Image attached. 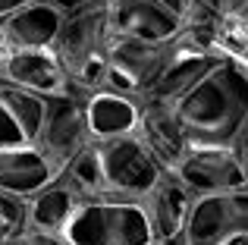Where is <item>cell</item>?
<instances>
[{
	"mask_svg": "<svg viewBox=\"0 0 248 245\" xmlns=\"http://www.w3.org/2000/svg\"><path fill=\"white\" fill-rule=\"evenodd\" d=\"M192 145H232L248 120V66L226 57L182 101H176Z\"/></svg>",
	"mask_w": 248,
	"mask_h": 245,
	"instance_id": "obj_1",
	"label": "cell"
},
{
	"mask_svg": "<svg viewBox=\"0 0 248 245\" xmlns=\"http://www.w3.org/2000/svg\"><path fill=\"white\" fill-rule=\"evenodd\" d=\"M63 239L69 245H157L145 204L126 198L82 201Z\"/></svg>",
	"mask_w": 248,
	"mask_h": 245,
	"instance_id": "obj_2",
	"label": "cell"
},
{
	"mask_svg": "<svg viewBox=\"0 0 248 245\" xmlns=\"http://www.w3.org/2000/svg\"><path fill=\"white\" fill-rule=\"evenodd\" d=\"M104 160V176H107V198H126V201H141L167 170L151 154V148L141 141L139 132L123 135V138L97 141Z\"/></svg>",
	"mask_w": 248,
	"mask_h": 245,
	"instance_id": "obj_3",
	"label": "cell"
},
{
	"mask_svg": "<svg viewBox=\"0 0 248 245\" xmlns=\"http://www.w3.org/2000/svg\"><path fill=\"white\" fill-rule=\"evenodd\" d=\"M186 245H248V185L230 192L195 195Z\"/></svg>",
	"mask_w": 248,
	"mask_h": 245,
	"instance_id": "obj_4",
	"label": "cell"
},
{
	"mask_svg": "<svg viewBox=\"0 0 248 245\" xmlns=\"http://www.w3.org/2000/svg\"><path fill=\"white\" fill-rule=\"evenodd\" d=\"M170 60V41L154 44L141 38L110 35L107 41V88L145 98Z\"/></svg>",
	"mask_w": 248,
	"mask_h": 245,
	"instance_id": "obj_5",
	"label": "cell"
},
{
	"mask_svg": "<svg viewBox=\"0 0 248 245\" xmlns=\"http://www.w3.org/2000/svg\"><path fill=\"white\" fill-rule=\"evenodd\" d=\"M188 0H107L110 35L167 44L186 25Z\"/></svg>",
	"mask_w": 248,
	"mask_h": 245,
	"instance_id": "obj_6",
	"label": "cell"
},
{
	"mask_svg": "<svg viewBox=\"0 0 248 245\" xmlns=\"http://www.w3.org/2000/svg\"><path fill=\"white\" fill-rule=\"evenodd\" d=\"M38 148L47 154V160L57 167V170H66L69 160L79 157L91 141L88 132V120H85V104L73 94H57V98H47V117H44V126L38 132Z\"/></svg>",
	"mask_w": 248,
	"mask_h": 245,
	"instance_id": "obj_7",
	"label": "cell"
},
{
	"mask_svg": "<svg viewBox=\"0 0 248 245\" xmlns=\"http://www.w3.org/2000/svg\"><path fill=\"white\" fill-rule=\"evenodd\" d=\"M173 173L195 195L230 192L248 185V167L242 164V157L236 154L232 145H192Z\"/></svg>",
	"mask_w": 248,
	"mask_h": 245,
	"instance_id": "obj_8",
	"label": "cell"
},
{
	"mask_svg": "<svg viewBox=\"0 0 248 245\" xmlns=\"http://www.w3.org/2000/svg\"><path fill=\"white\" fill-rule=\"evenodd\" d=\"M0 79L10 82L25 92L44 94V98H57V94H69V76L54 47L47 50H10L0 66Z\"/></svg>",
	"mask_w": 248,
	"mask_h": 245,
	"instance_id": "obj_9",
	"label": "cell"
},
{
	"mask_svg": "<svg viewBox=\"0 0 248 245\" xmlns=\"http://www.w3.org/2000/svg\"><path fill=\"white\" fill-rule=\"evenodd\" d=\"M139 135L151 148V154L160 160V167L167 173H173L179 167V160L186 157V151L192 148L186 126H182L179 113H176V104H164V101L141 98Z\"/></svg>",
	"mask_w": 248,
	"mask_h": 245,
	"instance_id": "obj_10",
	"label": "cell"
},
{
	"mask_svg": "<svg viewBox=\"0 0 248 245\" xmlns=\"http://www.w3.org/2000/svg\"><path fill=\"white\" fill-rule=\"evenodd\" d=\"M63 22H66V16L50 0H31V3L19 6L16 13L0 19L10 50H47V47H54Z\"/></svg>",
	"mask_w": 248,
	"mask_h": 245,
	"instance_id": "obj_11",
	"label": "cell"
},
{
	"mask_svg": "<svg viewBox=\"0 0 248 245\" xmlns=\"http://www.w3.org/2000/svg\"><path fill=\"white\" fill-rule=\"evenodd\" d=\"M82 104H85L91 141H110V138H123V135L139 132L141 98L113 92V88H101V92L88 94Z\"/></svg>",
	"mask_w": 248,
	"mask_h": 245,
	"instance_id": "obj_12",
	"label": "cell"
},
{
	"mask_svg": "<svg viewBox=\"0 0 248 245\" xmlns=\"http://www.w3.org/2000/svg\"><path fill=\"white\" fill-rule=\"evenodd\" d=\"M141 204H145L148 217H151L157 242H176L186 233L188 214H192V204H195V192L188 189L176 173H167V176L141 198Z\"/></svg>",
	"mask_w": 248,
	"mask_h": 245,
	"instance_id": "obj_13",
	"label": "cell"
},
{
	"mask_svg": "<svg viewBox=\"0 0 248 245\" xmlns=\"http://www.w3.org/2000/svg\"><path fill=\"white\" fill-rule=\"evenodd\" d=\"M110 41V19H107V3L88 6L82 13L66 16L60 35H57L54 54L60 57V63L66 66V76L76 63H82L85 57H91L94 50H104Z\"/></svg>",
	"mask_w": 248,
	"mask_h": 245,
	"instance_id": "obj_14",
	"label": "cell"
},
{
	"mask_svg": "<svg viewBox=\"0 0 248 245\" xmlns=\"http://www.w3.org/2000/svg\"><path fill=\"white\" fill-rule=\"evenodd\" d=\"M60 176L47 154L38 145H16L0 148V192L31 198Z\"/></svg>",
	"mask_w": 248,
	"mask_h": 245,
	"instance_id": "obj_15",
	"label": "cell"
},
{
	"mask_svg": "<svg viewBox=\"0 0 248 245\" xmlns=\"http://www.w3.org/2000/svg\"><path fill=\"white\" fill-rule=\"evenodd\" d=\"M85 198L63 176H57L50 185H44L38 195L29 198V230L38 233H63Z\"/></svg>",
	"mask_w": 248,
	"mask_h": 245,
	"instance_id": "obj_16",
	"label": "cell"
},
{
	"mask_svg": "<svg viewBox=\"0 0 248 245\" xmlns=\"http://www.w3.org/2000/svg\"><path fill=\"white\" fill-rule=\"evenodd\" d=\"M60 176L79 192L85 201H91V198H107V176H104V160H101L97 141L85 148L79 157L69 160V167Z\"/></svg>",
	"mask_w": 248,
	"mask_h": 245,
	"instance_id": "obj_17",
	"label": "cell"
},
{
	"mask_svg": "<svg viewBox=\"0 0 248 245\" xmlns=\"http://www.w3.org/2000/svg\"><path fill=\"white\" fill-rule=\"evenodd\" d=\"M0 94H3V101L13 107V113L19 117L29 141L35 145L38 132H41V126H44V117H47V98H44V94H35V92H25V88H16V85H10V82H0Z\"/></svg>",
	"mask_w": 248,
	"mask_h": 245,
	"instance_id": "obj_18",
	"label": "cell"
},
{
	"mask_svg": "<svg viewBox=\"0 0 248 245\" xmlns=\"http://www.w3.org/2000/svg\"><path fill=\"white\" fill-rule=\"evenodd\" d=\"M16 145H31V141H29V135H25L19 117L13 113V107L6 104L3 94H0V148H16Z\"/></svg>",
	"mask_w": 248,
	"mask_h": 245,
	"instance_id": "obj_19",
	"label": "cell"
},
{
	"mask_svg": "<svg viewBox=\"0 0 248 245\" xmlns=\"http://www.w3.org/2000/svg\"><path fill=\"white\" fill-rule=\"evenodd\" d=\"M204 3L211 6V10H217L223 19H230V22H232V19L242 16V10L248 6V0H204Z\"/></svg>",
	"mask_w": 248,
	"mask_h": 245,
	"instance_id": "obj_20",
	"label": "cell"
},
{
	"mask_svg": "<svg viewBox=\"0 0 248 245\" xmlns=\"http://www.w3.org/2000/svg\"><path fill=\"white\" fill-rule=\"evenodd\" d=\"M63 16H73V13H82L88 6H97V3H107V0H50Z\"/></svg>",
	"mask_w": 248,
	"mask_h": 245,
	"instance_id": "obj_21",
	"label": "cell"
},
{
	"mask_svg": "<svg viewBox=\"0 0 248 245\" xmlns=\"http://www.w3.org/2000/svg\"><path fill=\"white\" fill-rule=\"evenodd\" d=\"M232 148H236V154L242 157V164L248 167V120H245V126L239 129V135H236V141H232Z\"/></svg>",
	"mask_w": 248,
	"mask_h": 245,
	"instance_id": "obj_22",
	"label": "cell"
},
{
	"mask_svg": "<svg viewBox=\"0 0 248 245\" xmlns=\"http://www.w3.org/2000/svg\"><path fill=\"white\" fill-rule=\"evenodd\" d=\"M25 3H31V0H0V19L10 16V13H16L19 6H25Z\"/></svg>",
	"mask_w": 248,
	"mask_h": 245,
	"instance_id": "obj_23",
	"label": "cell"
},
{
	"mask_svg": "<svg viewBox=\"0 0 248 245\" xmlns=\"http://www.w3.org/2000/svg\"><path fill=\"white\" fill-rule=\"evenodd\" d=\"M10 54V47H6V38H3V25H0V66H3V57Z\"/></svg>",
	"mask_w": 248,
	"mask_h": 245,
	"instance_id": "obj_24",
	"label": "cell"
},
{
	"mask_svg": "<svg viewBox=\"0 0 248 245\" xmlns=\"http://www.w3.org/2000/svg\"><path fill=\"white\" fill-rule=\"evenodd\" d=\"M3 233H13V230L6 227V220H3V211H0V236H3Z\"/></svg>",
	"mask_w": 248,
	"mask_h": 245,
	"instance_id": "obj_25",
	"label": "cell"
},
{
	"mask_svg": "<svg viewBox=\"0 0 248 245\" xmlns=\"http://www.w3.org/2000/svg\"><path fill=\"white\" fill-rule=\"evenodd\" d=\"M179 242H182V239H176V242H157V245H179Z\"/></svg>",
	"mask_w": 248,
	"mask_h": 245,
	"instance_id": "obj_26",
	"label": "cell"
}]
</instances>
